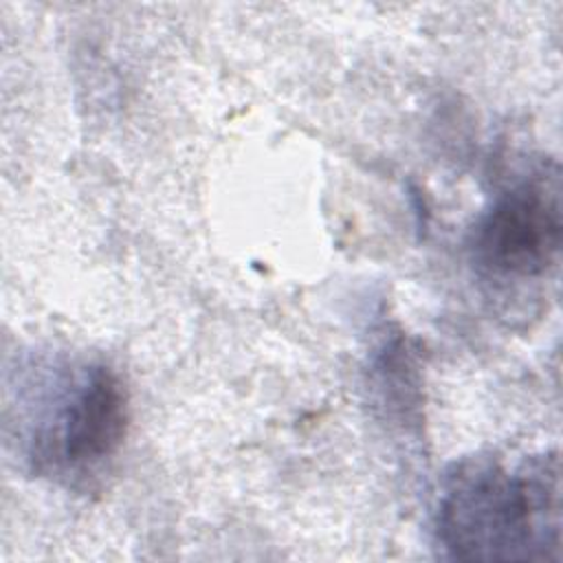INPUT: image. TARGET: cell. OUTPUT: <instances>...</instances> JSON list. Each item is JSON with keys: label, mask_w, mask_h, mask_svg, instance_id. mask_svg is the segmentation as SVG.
I'll return each instance as SVG.
<instances>
[{"label": "cell", "mask_w": 563, "mask_h": 563, "mask_svg": "<svg viewBox=\"0 0 563 563\" xmlns=\"http://www.w3.org/2000/svg\"><path fill=\"white\" fill-rule=\"evenodd\" d=\"M435 532L464 561H559L556 453L523 457L512 468L493 457L455 464L442 484Z\"/></svg>", "instance_id": "cell-1"}, {"label": "cell", "mask_w": 563, "mask_h": 563, "mask_svg": "<svg viewBox=\"0 0 563 563\" xmlns=\"http://www.w3.org/2000/svg\"><path fill=\"white\" fill-rule=\"evenodd\" d=\"M561 198L556 169L504 189L471 233L475 262L493 277L545 275L561 251Z\"/></svg>", "instance_id": "cell-2"}, {"label": "cell", "mask_w": 563, "mask_h": 563, "mask_svg": "<svg viewBox=\"0 0 563 563\" xmlns=\"http://www.w3.org/2000/svg\"><path fill=\"white\" fill-rule=\"evenodd\" d=\"M125 429L128 391L121 378L106 365H90L70 383L42 449L53 442L46 462L55 460L68 471H90L117 453Z\"/></svg>", "instance_id": "cell-3"}]
</instances>
